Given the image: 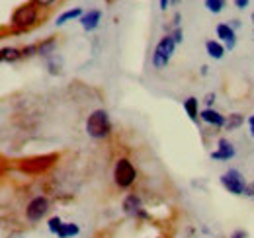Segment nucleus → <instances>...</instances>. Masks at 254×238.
Masks as SVG:
<instances>
[{
	"label": "nucleus",
	"mask_w": 254,
	"mask_h": 238,
	"mask_svg": "<svg viewBox=\"0 0 254 238\" xmlns=\"http://www.w3.org/2000/svg\"><path fill=\"white\" fill-rule=\"evenodd\" d=\"M37 20H39V6L35 2H28V4L18 6L12 12L10 24H12V28H16L18 31H28L37 24Z\"/></svg>",
	"instance_id": "nucleus-1"
},
{
	"label": "nucleus",
	"mask_w": 254,
	"mask_h": 238,
	"mask_svg": "<svg viewBox=\"0 0 254 238\" xmlns=\"http://www.w3.org/2000/svg\"><path fill=\"white\" fill-rule=\"evenodd\" d=\"M86 133L96 141L108 139L112 135V121L106 110H94L86 119Z\"/></svg>",
	"instance_id": "nucleus-2"
},
{
	"label": "nucleus",
	"mask_w": 254,
	"mask_h": 238,
	"mask_svg": "<svg viewBox=\"0 0 254 238\" xmlns=\"http://www.w3.org/2000/svg\"><path fill=\"white\" fill-rule=\"evenodd\" d=\"M176 45L178 43H176V39L170 33H166L164 37H160L157 47H155V53H153V66L157 70H162V68L168 66V62H170L174 51H176Z\"/></svg>",
	"instance_id": "nucleus-3"
},
{
	"label": "nucleus",
	"mask_w": 254,
	"mask_h": 238,
	"mask_svg": "<svg viewBox=\"0 0 254 238\" xmlns=\"http://www.w3.org/2000/svg\"><path fill=\"white\" fill-rule=\"evenodd\" d=\"M137 179V170L129 158H120L114 166V181L120 189H129Z\"/></svg>",
	"instance_id": "nucleus-4"
},
{
	"label": "nucleus",
	"mask_w": 254,
	"mask_h": 238,
	"mask_svg": "<svg viewBox=\"0 0 254 238\" xmlns=\"http://www.w3.org/2000/svg\"><path fill=\"white\" fill-rule=\"evenodd\" d=\"M219 181H221L223 189L229 191L231 195H245V189L249 185V181L245 179V176L237 168H231V170L223 172Z\"/></svg>",
	"instance_id": "nucleus-5"
},
{
	"label": "nucleus",
	"mask_w": 254,
	"mask_h": 238,
	"mask_svg": "<svg viewBox=\"0 0 254 238\" xmlns=\"http://www.w3.org/2000/svg\"><path fill=\"white\" fill-rule=\"evenodd\" d=\"M49 207H51L49 199L43 197V195H37V197H33L32 201L26 205V219H28L30 223H39L41 219L47 217Z\"/></svg>",
	"instance_id": "nucleus-6"
},
{
	"label": "nucleus",
	"mask_w": 254,
	"mask_h": 238,
	"mask_svg": "<svg viewBox=\"0 0 254 238\" xmlns=\"http://www.w3.org/2000/svg\"><path fill=\"white\" fill-rule=\"evenodd\" d=\"M122 209H124V213H126V215L133 217V219H149L147 211H145V207H143L141 197H139V195H135V193H129L126 199H124Z\"/></svg>",
	"instance_id": "nucleus-7"
},
{
	"label": "nucleus",
	"mask_w": 254,
	"mask_h": 238,
	"mask_svg": "<svg viewBox=\"0 0 254 238\" xmlns=\"http://www.w3.org/2000/svg\"><path fill=\"white\" fill-rule=\"evenodd\" d=\"M235 154H237V149H235V145H233L229 139H219V141H217V149L213 150L209 156H211L213 160L227 162V160L235 158Z\"/></svg>",
	"instance_id": "nucleus-8"
},
{
	"label": "nucleus",
	"mask_w": 254,
	"mask_h": 238,
	"mask_svg": "<svg viewBox=\"0 0 254 238\" xmlns=\"http://www.w3.org/2000/svg\"><path fill=\"white\" fill-rule=\"evenodd\" d=\"M215 33H217L219 41L225 45V49L233 51V49L237 47V30L231 28V24H219V26L215 28Z\"/></svg>",
	"instance_id": "nucleus-9"
},
{
	"label": "nucleus",
	"mask_w": 254,
	"mask_h": 238,
	"mask_svg": "<svg viewBox=\"0 0 254 238\" xmlns=\"http://www.w3.org/2000/svg\"><path fill=\"white\" fill-rule=\"evenodd\" d=\"M199 119L203 121V123H207V125H211V127H225V123H227V118L219 114L217 110H213V108H203L201 112H199Z\"/></svg>",
	"instance_id": "nucleus-10"
},
{
	"label": "nucleus",
	"mask_w": 254,
	"mask_h": 238,
	"mask_svg": "<svg viewBox=\"0 0 254 238\" xmlns=\"http://www.w3.org/2000/svg\"><path fill=\"white\" fill-rule=\"evenodd\" d=\"M55 158H57L55 154H49V156H35V158H32V160H26V162L22 164V168L28 170V172L37 174V172L45 170V168L51 164V160H55Z\"/></svg>",
	"instance_id": "nucleus-11"
},
{
	"label": "nucleus",
	"mask_w": 254,
	"mask_h": 238,
	"mask_svg": "<svg viewBox=\"0 0 254 238\" xmlns=\"http://www.w3.org/2000/svg\"><path fill=\"white\" fill-rule=\"evenodd\" d=\"M100 20H102V12L100 10H88L80 18V26L86 31H94L100 26Z\"/></svg>",
	"instance_id": "nucleus-12"
},
{
	"label": "nucleus",
	"mask_w": 254,
	"mask_h": 238,
	"mask_svg": "<svg viewBox=\"0 0 254 238\" xmlns=\"http://www.w3.org/2000/svg\"><path fill=\"white\" fill-rule=\"evenodd\" d=\"M205 51H207V55H209L211 59H215V60H221L223 57H225V53H227L225 45H223L221 41H215V39H207V41H205Z\"/></svg>",
	"instance_id": "nucleus-13"
},
{
	"label": "nucleus",
	"mask_w": 254,
	"mask_h": 238,
	"mask_svg": "<svg viewBox=\"0 0 254 238\" xmlns=\"http://www.w3.org/2000/svg\"><path fill=\"white\" fill-rule=\"evenodd\" d=\"M55 49H57V39L55 37H47L41 43H37V55L43 57V59H49L51 55H55Z\"/></svg>",
	"instance_id": "nucleus-14"
},
{
	"label": "nucleus",
	"mask_w": 254,
	"mask_h": 238,
	"mask_svg": "<svg viewBox=\"0 0 254 238\" xmlns=\"http://www.w3.org/2000/svg\"><path fill=\"white\" fill-rule=\"evenodd\" d=\"M84 16V12H82V8H70V10H64L61 16H57V20H55V26L57 28H61V26H64L66 22H72V20H80Z\"/></svg>",
	"instance_id": "nucleus-15"
},
{
	"label": "nucleus",
	"mask_w": 254,
	"mask_h": 238,
	"mask_svg": "<svg viewBox=\"0 0 254 238\" xmlns=\"http://www.w3.org/2000/svg\"><path fill=\"white\" fill-rule=\"evenodd\" d=\"M20 59H24V55H22V49H18V47H2L0 49V60L2 62H18Z\"/></svg>",
	"instance_id": "nucleus-16"
},
{
	"label": "nucleus",
	"mask_w": 254,
	"mask_h": 238,
	"mask_svg": "<svg viewBox=\"0 0 254 238\" xmlns=\"http://www.w3.org/2000/svg\"><path fill=\"white\" fill-rule=\"evenodd\" d=\"M184 110H186L191 123H197V119H199V100L190 96L188 100H184Z\"/></svg>",
	"instance_id": "nucleus-17"
},
{
	"label": "nucleus",
	"mask_w": 254,
	"mask_h": 238,
	"mask_svg": "<svg viewBox=\"0 0 254 238\" xmlns=\"http://www.w3.org/2000/svg\"><path fill=\"white\" fill-rule=\"evenodd\" d=\"M78 235H80V227L76 223H63V227L57 233V238H72Z\"/></svg>",
	"instance_id": "nucleus-18"
},
{
	"label": "nucleus",
	"mask_w": 254,
	"mask_h": 238,
	"mask_svg": "<svg viewBox=\"0 0 254 238\" xmlns=\"http://www.w3.org/2000/svg\"><path fill=\"white\" fill-rule=\"evenodd\" d=\"M243 123H245V116H243V114H231V116L227 118V123H225V131L233 133V131H237Z\"/></svg>",
	"instance_id": "nucleus-19"
},
{
	"label": "nucleus",
	"mask_w": 254,
	"mask_h": 238,
	"mask_svg": "<svg viewBox=\"0 0 254 238\" xmlns=\"http://www.w3.org/2000/svg\"><path fill=\"white\" fill-rule=\"evenodd\" d=\"M203 4L211 14H221L225 8V0H203Z\"/></svg>",
	"instance_id": "nucleus-20"
},
{
	"label": "nucleus",
	"mask_w": 254,
	"mask_h": 238,
	"mask_svg": "<svg viewBox=\"0 0 254 238\" xmlns=\"http://www.w3.org/2000/svg\"><path fill=\"white\" fill-rule=\"evenodd\" d=\"M47 68L51 74H61V59L57 57V53L47 59Z\"/></svg>",
	"instance_id": "nucleus-21"
},
{
	"label": "nucleus",
	"mask_w": 254,
	"mask_h": 238,
	"mask_svg": "<svg viewBox=\"0 0 254 238\" xmlns=\"http://www.w3.org/2000/svg\"><path fill=\"white\" fill-rule=\"evenodd\" d=\"M61 227H63L61 217H51V219H49V223H47V229H49V233H51V235H57Z\"/></svg>",
	"instance_id": "nucleus-22"
},
{
	"label": "nucleus",
	"mask_w": 254,
	"mask_h": 238,
	"mask_svg": "<svg viewBox=\"0 0 254 238\" xmlns=\"http://www.w3.org/2000/svg\"><path fill=\"white\" fill-rule=\"evenodd\" d=\"M22 55H24V59H30V57H33V55H37V43L26 45V47L22 49Z\"/></svg>",
	"instance_id": "nucleus-23"
},
{
	"label": "nucleus",
	"mask_w": 254,
	"mask_h": 238,
	"mask_svg": "<svg viewBox=\"0 0 254 238\" xmlns=\"http://www.w3.org/2000/svg\"><path fill=\"white\" fill-rule=\"evenodd\" d=\"M170 35L176 39V43H178V45L184 41V31H182V28H174V30L170 31Z\"/></svg>",
	"instance_id": "nucleus-24"
},
{
	"label": "nucleus",
	"mask_w": 254,
	"mask_h": 238,
	"mask_svg": "<svg viewBox=\"0 0 254 238\" xmlns=\"http://www.w3.org/2000/svg\"><path fill=\"white\" fill-rule=\"evenodd\" d=\"M32 2H35L37 6H41V8H49L51 4H55L57 0H32Z\"/></svg>",
	"instance_id": "nucleus-25"
},
{
	"label": "nucleus",
	"mask_w": 254,
	"mask_h": 238,
	"mask_svg": "<svg viewBox=\"0 0 254 238\" xmlns=\"http://www.w3.org/2000/svg\"><path fill=\"white\" fill-rule=\"evenodd\" d=\"M231 238H249V233L243 231V229H239V231H235V233L231 235Z\"/></svg>",
	"instance_id": "nucleus-26"
},
{
	"label": "nucleus",
	"mask_w": 254,
	"mask_h": 238,
	"mask_svg": "<svg viewBox=\"0 0 254 238\" xmlns=\"http://www.w3.org/2000/svg\"><path fill=\"white\" fill-rule=\"evenodd\" d=\"M249 4H251V0H235V6H237L239 10H245Z\"/></svg>",
	"instance_id": "nucleus-27"
},
{
	"label": "nucleus",
	"mask_w": 254,
	"mask_h": 238,
	"mask_svg": "<svg viewBox=\"0 0 254 238\" xmlns=\"http://www.w3.org/2000/svg\"><path fill=\"white\" fill-rule=\"evenodd\" d=\"M170 4H172V0H159V6L162 12H166V10L170 8Z\"/></svg>",
	"instance_id": "nucleus-28"
},
{
	"label": "nucleus",
	"mask_w": 254,
	"mask_h": 238,
	"mask_svg": "<svg viewBox=\"0 0 254 238\" xmlns=\"http://www.w3.org/2000/svg\"><path fill=\"white\" fill-rule=\"evenodd\" d=\"M245 195H247V197H254V181H251V183L247 185V189H245Z\"/></svg>",
	"instance_id": "nucleus-29"
},
{
	"label": "nucleus",
	"mask_w": 254,
	"mask_h": 238,
	"mask_svg": "<svg viewBox=\"0 0 254 238\" xmlns=\"http://www.w3.org/2000/svg\"><path fill=\"white\" fill-rule=\"evenodd\" d=\"M205 104H207V108H211L215 104V94H207L205 96Z\"/></svg>",
	"instance_id": "nucleus-30"
},
{
	"label": "nucleus",
	"mask_w": 254,
	"mask_h": 238,
	"mask_svg": "<svg viewBox=\"0 0 254 238\" xmlns=\"http://www.w3.org/2000/svg\"><path fill=\"white\" fill-rule=\"evenodd\" d=\"M247 121H249V129H251V135H253V139H254V116H251Z\"/></svg>",
	"instance_id": "nucleus-31"
},
{
	"label": "nucleus",
	"mask_w": 254,
	"mask_h": 238,
	"mask_svg": "<svg viewBox=\"0 0 254 238\" xmlns=\"http://www.w3.org/2000/svg\"><path fill=\"white\" fill-rule=\"evenodd\" d=\"M172 26H174V28H180V14H174V20H172Z\"/></svg>",
	"instance_id": "nucleus-32"
},
{
	"label": "nucleus",
	"mask_w": 254,
	"mask_h": 238,
	"mask_svg": "<svg viewBox=\"0 0 254 238\" xmlns=\"http://www.w3.org/2000/svg\"><path fill=\"white\" fill-rule=\"evenodd\" d=\"M229 24H231V28H235V30H239V28H241V20H231Z\"/></svg>",
	"instance_id": "nucleus-33"
},
{
	"label": "nucleus",
	"mask_w": 254,
	"mask_h": 238,
	"mask_svg": "<svg viewBox=\"0 0 254 238\" xmlns=\"http://www.w3.org/2000/svg\"><path fill=\"white\" fill-rule=\"evenodd\" d=\"M172 4H174V6H178V4H180V0H172Z\"/></svg>",
	"instance_id": "nucleus-34"
},
{
	"label": "nucleus",
	"mask_w": 254,
	"mask_h": 238,
	"mask_svg": "<svg viewBox=\"0 0 254 238\" xmlns=\"http://www.w3.org/2000/svg\"><path fill=\"white\" fill-rule=\"evenodd\" d=\"M251 18H253V24H254V12H253V16H251Z\"/></svg>",
	"instance_id": "nucleus-35"
}]
</instances>
